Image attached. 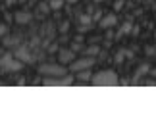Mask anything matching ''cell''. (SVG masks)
<instances>
[{"mask_svg":"<svg viewBox=\"0 0 156 127\" xmlns=\"http://www.w3.org/2000/svg\"><path fill=\"white\" fill-rule=\"evenodd\" d=\"M75 58L77 56H75V52L71 50V48H60V50H58V62L62 65H69Z\"/></svg>","mask_w":156,"mask_h":127,"instance_id":"8992f818","label":"cell"},{"mask_svg":"<svg viewBox=\"0 0 156 127\" xmlns=\"http://www.w3.org/2000/svg\"><path fill=\"white\" fill-rule=\"evenodd\" d=\"M127 56H129V50H118V54H116V62H118V64H122Z\"/></svg>","mask_w":156,"mask_h":127,"instance_id":"7c38bea8","label":"cell"},{"mask_svg":"<svg viewBox=\"0 0 156 127\" xmlns=\"http://www.w3.org/2000/svg\"><path fill=\"white\" fill-rule=\"evenodd\" d=\"M39 73L46 75V77H62L68 71H66L62 64H43V65H39Z\"/></svg>","mask_w":156,"mask_h":127,"instance_id":"7a4b0ae2","label":"cell"},{"mask_svg":"<svg viewBox=\"0 0 156 127\" xmlns=\"http://www.w3.org/2000/svg\"><path fill=\"white\" fill-rule=\"evenodd\" d=\"M93 23V16H81V25H91Z\"/></svg>","mask_w":156,"mask_h":127,"instance_id":"9a60e30c","label":"cell"},{"mask_svg":"<svg viewBox=\"0 0 156 127\" xmlns=\"http://www.w3.org/2000/svg\"><path fill=\"white\" fill-rule=\"evenodd\" d=\"M93 85L94 87H118V75H116V71H112V69H102V71H98L97 75L93 77Z\"/></svg>","mask_w":156,"mask_h":127,"instance_id":"6da1fadb","label":"cell"},{"mask_svg":"<svg viewBox=\"0 0 156 127\" xmlns=\"http://www.w3.org/2000/svg\"><path fill=\"white\" fill-rule=\"evenodd\" d=\"M73 79L69 75H62V77H46L44 85L46 87H64V85H71Z\"/></svg>","mask_w":156,"mask_h":127,"instance_id":"5b68a950","label":"cell"},{"mask_svg":"<svg viewBox=\"0 0 156 127\" xmlns=\"http://www.w3.org/2000/svg\"><path fill=\"white\" fill-rule=\"evenodd\" d=\"M69 29V21H62V25H60V33H66Z\"/></svg>","mask_w":156,"mask_h":127,"instance_id":"ac0fdd59","label":"cell"},{"mask_svg":"<svg viewBox=\"0 0 156 127\" xmlns=\"http://www.w3.org/2000/svg\"><path fill=\"white\" fill-rule=\"evenodd\" d=\"M154 37H156V35H154Z\"/></svg>","mask_w":156,"mask_h":127,"instance_id":"484cf974","label":"cell"},{"mask_svg":"<svg viewBox=\"0 0 156 127\" xmlns=\"http://www.w3.org/2000/svg\"><path fill=\"white\" fill-rule=\"evenodd\" d=\"M98 52H100V48H98L97 44H93V46H89V48H85V56H97Z\"/></svg>","mask_w":156,"mask_h":127,"instance_id":"8fae6325","label":"cell"},{"mask_svg":"<svg viewBox=\"0 0 156 127\" xmlns=\"http://www.w3.org/2000/svg\"><path fill=\"white\" fill-rule=\"evenodd\" d=\"M123 8V0H116V4H114V10H122Z\"/></svg>","mask_w":156,"mask_h":127,"instance_id":"ffe728a7","label":"cell"},{"mask_svg":"<svg viewBox=\"0 0 156 127\" xmlns=\"http://www.w3.org/2000/svg\"><path fill=\"white\" fill-rule=\"evenodd\" d=\"M147 54L148 56H156V46H147Z\"/></svg>","mask_w":156,"mask_h":127,"instance_id":"d6986e66","label":"cell"},{"mask_svg":"<svg viewBox=\"0 0 156 127\" xmlns=\"http://www.w3.org/2000/svg\"><path fill=\"white\" fill-rule=\"evenodd\" d=\"M131 29H133V25H131L129 21H127V23H123L122 29H119V33H118V37H119V35H127V33H131Z\"/></svg>","mask_w":156,"mask_h":127,"instance_id":"4fadbf2b","label":"cell"},{"mask_svg":"<svg viewBox=\"0 0 156 127\" xmlns=\"http://www.w3.org/2000/svg\"><path fill=\"white\" fill-rule=\"evenodd\" d=\"M152 75H156V69H152Z\"/></svg>","mask_w":156,"mask_h":127,"instance_id":"cb8c5ba5","label":"cell"},{"mask_svg":"<svg viewBox=\"0 0 156 127\" xmlns=\"http://www.w3.org/2000/svg\"><path fill=\"white\" fill-rule=\"evenodd\" d=\"M94 2H104V0H94Z\"/></svg>","mask_w":156,"mask_h":127,"instance_id":"d4e9b609","label":"cell"},{"mask_svg":"<svg viewBox=\"0 0 156 127\" xmlns=\"http://www.w3.org/2000/svg\"><path fill=\"white\" fill-rule=\"evenodd\" d=\"M77 79L83 81V83L91 81V79H93V71H89V69H81V71H77Z\"/></svg>","mask_w":156,"mask_h":127,"instance_id":"30bf717a","label":"cell"},{"mask_svg":"<svg viewBox=\"0 0 156 127\" xmlns=\"http://www.w3.org/2000/svg\"><path fill=\"white\" fill-rule=\"evenodd\" d=\"M116 23H118V16L116 14H106V16H102L98 19V25L102 29H112Z\"/></svg>","mask_w":156,"mask_h":127,"instance_id":"52a82bcc","label":"cell"},{"mask_svg":"<svg viewBox=\"0 0 156 127\" xmlns=\"http://www.w3.org/2000/svg\"><path fill=\"white\" fill-rule=\"evenodd\" d=\"M14 56L20 60V62H23V64H27V62H31V56H29V52L25 50V48H17L16 50V54Z\"/></svg>","mask_w":156,"mask_h":127,"instance_id":"9c48e42d","label":"cell"},{"mask_svg":"<svg viewBox=\"0 0 156 127\" xmlns=\"http://www.w3.org/2000/svg\"><path fill=\"white\" fill-rule=\"evenodd\" d=\"M94 65V56H85V58H75L73 62L69 64V69L73 71V73H77V71L81 69H91Z\"/></svg>","mask_w":156,"mask_h":127,"instance_id":"277c9868","label":"cell"},{"mask_svg":"<svg viewBox=\"0 0 156 127\" xmlns=\"http://www.w3.org/2000/svg\"><path fill=\"white\" fill-rule=\"evenodd\" d=\"M66 2H69V4H73V2H77V0H66Z\"/></svg>","mask_w":156,"mask_h":127,"instance_id":"603a6c76","label":"cell"},{"mask_svg":"<svg viewBox=\"0 0 156 127\" xmlns=\"http://www.w3.org/2000/svg\"><path fill=\"white\" fill-rule=\"evenodd\" d=\"M147 71H148V65H147V64H143L141 68L137 69V73H135V79H139V77H141V75H145Z\"/></svg>","mask_w":156,"mask_h":127,"instance_id":"5bb4252c","label":"cell"},{"mask_svg":"<svg viewBox=\"0 0 156 127\" xmlns=\"http://www.w3.org/2000/svg\"><path fill=\"white\" fill-rule=\"evenodd\" d=\"M16 21L20 25H27L31 21V12H16Z\"/></svg>","mask_w":156,"mask_h":127,"instance_id":"ba28073f","label":"cell"},{"mask_svg":"<svg viewBox=\"0 0 156 127\" xmlns=\"http://www.w3.org/2000/svg\"><path fill=\"white\" fill-rule=\"evenodd\" d=\"M104 14H102V12H97V14H94V19H100V17H102Z\"/></svg>","mask_w":156,"mask_h":127,"instance_id":"44dd1931","label":"cell"},{"mask_svg":"<svg viewBox=\"0 0 156 127\" xmlns=\"http://www.w3.org/2000/svg\"><path fill=\"white\" fill-rule=\"evenodd\" d=\"M48 8H52V10H60V8H62V0H52Z\"/></svg>","mask_w":156,"mask_h":127,"instance_id":"2e32d148","label":"cell"},{"mask_svg":"<svg viewBox=\"0 0 156 127\" xmlns=\"http://www.w3.org/2000/svg\"><path fill=\"white\" fill-rule=\"evenodd\" d=\"M8 35V25L6 23H0V37H6Z\"/></svg>","mask_w":156,"mask_h":127,"instance_id":"e0dca14e","label":"cell"},{"mask_svg":"<svg viewBox=\"0 0 156 127\" xmlns=\"http://www.w3.org/2000/svg\"><path fill=\"white\" fill-rule=\"evenodd\" d=\"M14 2H17V0H6V4H8V6H12Z\"/></svg>","mask_w":156,"mask_h":127,"instance_id":"7402d4cb","label":"cell"},{"mask_svg":"<svg viewBox=\"0 0 156 127\" xmlns=\"http://www.w3.org/2000/svg\"><path fill=\"white\" fill-rule=\"evenodd\" d=\"M0 65L4 68V71H21L23 62H20V60L16 56H12V54H4L2 60H0Z\"/></svg>","mask_w":156,"mask_h":127,"instance_id":"3957f363","label":"cell"}]
</instances>
